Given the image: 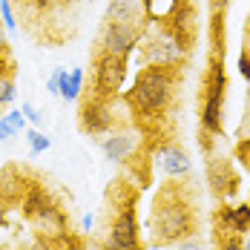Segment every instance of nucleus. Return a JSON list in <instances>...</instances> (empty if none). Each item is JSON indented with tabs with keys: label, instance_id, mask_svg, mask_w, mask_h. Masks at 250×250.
<instances>
[{
	"label": "nucleus",
	"instance_id": "nucleus-1",
	"mask_svg": "<svg viewBox=\"0 0 250 250\" xmlns=\"http://www.w3.org/2000/svg\"><path fill=\"white\" fill-rule=\"evenodd\" d=\"M173 92H175V69L147 63L135 75V81L129 83L126 101H129L132 115H138L141 121H158L170 109Z\"/></svg>",
	"mask_w": 250,
	"mask_h": 250
},
{
	"label": "nucleus",
	"instance_id": "nucleus-2",
	"mask_svg": "<svg viewBox=\"0 0 250 250\" xmlns=\"http://www.w3.org/2000/svg\"><path fill=\"white\" fill-rule=\"evenodd\" d=\"M150 233L155 245H175V242H181V239L196 233V213H193V207L187 201L178 196V190L167 187L155 199Z\"/></svg>",
	"mask_w": 250,
	"mask_h": 250
},
{
	"label": "nucleus",
	"instance_id": "nucleus-3",
	"mask_svg": "<svg viewBox=\"0 0 250 250\" xmlns=\"http://www.w3.org/2000/svg\"><path fill=\"white\" fill-rule=\"evenodd\" d=\"M190 46L193 43H187L170 23H150L147 21V26L141 29V49H144L147 63L175 69L178 63L187 61Z\"/></svg>",
	"mask_w": 250,
	"mask_h": 250
},
{
	"label": "nucleus",
	"instance_id": "nucleus-4",
	"mask_svg": "<svg viewBox=\"0 0 250 250\" xmlns=\"http://www.w3.org/2000/svg\"><path fill=\"white\" fill-rule=\"evenodd\" d=\"M225 98H227V69L225 61L216 55L207 66L204 75V95H201V129L210 135H222L225 132Z\"/></svg>",
	"mask_w": 250,
	"mask_h": 250
},
{
	"label": "nucleus",
	"instance_id": "nucleus-5",
	"mask_svg": "<svg viewBox=\"0 0 250 250\" xmlns=\"http://www.w3.org/2000/svg\"><path fill=\"white\" fill-rule=\"evenodd\" d=\"M126 69H129L126 58L112 55V52H101L95 58V69H92V95L115 101L124 89Z\"/></svg>",
	"mask_w": 250,
	"mask_h": 250
},
{
	"label": "nucleus",
	"instance_id": "nucleus-6",
	"mask_svg": "<svg viewBox=\"0 0 250 250\" xmlns=\"http://www.w3.org/2000/svg\"><path fill=\"white\" fill-rule=\"evenodd\" d=\"M141 29L135 23H121V21H106L101 29V52H112L129 58L132 52L141 46Z\"/></svg>",
	"mask_w": 250,
	"mask_h": 250
},
{
	"label": "nucleus",
	"instance_id": "nucleus-7",
	"mask_svg": "<svg viewBox=\"0 0 250 250\" xmlns=\"http://www.w3.org/2000/svg\"><path fill=\"white\" fill-rule=\"evenodd\" d=\"M118 124V115H115V106L109 98H98V95H89V98L81 104V126L83 132L89 135H106L112 132Z\"/></svg>",
	"mask_w": 250,
	"mask_h": 250
},
{
	"label": "nucleus",
	"instance_id": "nucleus-8",
	"mask_svg": "<svg viewBox=\"0 0 250 250\" xmlns=\"http://www.w3.org/2000/svg\"><path fill=\"white\" fill-rule=\"evenodd\" d=\"M138 141H141L138 129L121 126V129H112V132H106V135L101 138V152H104V158L112 161V164H126V161L135 155V150H138Z\"/></svg>",
	"mask_w": 250,
	"mask_h": 250
},
{
	"label": "nucleus",
	"instance_id": "nucleus-9",
	"mask_svg": "<svg viewBox=\"0 0 250 250\" xmlns=\"http://www.w3.org/2000/svg\"><path fill=\"white\" fill-rule=\"evenodd\" d=\"M121 250H141V230H138V210L135 201H129L121 207V213L115 216V222L109 225L106 233Z\"/></svg>",
	"mask_w": 250,
	"mask_h": 250
},
{
	"label": "nucleus",
	"instance_id": "nucleus-10",
	"mask_svg": "<svg viewBox=\"0 0 250 250\" xmlns=\"http://www.w3.org/2000/svg\"><path fill=\"white\" fill-rule=\"evenodd\" d=\"M207 184L222 201H233L239 193V175L227 158H210L207 161Z\"/></svg>",
	"mask_w": 250,
	"mask_h": 250
},
{
	"label": "nucleus",
	"instance_id": "nucleus-11",
	"mask_svg": "<svg viewBox=\"0 0 250 250\" xmlns=\"http://www.w3.org/2000/svg\"><path fill=\"white\" fill-rule=\"evenodd\" d=\"M216 230L219 236H248L250 233V204H227L216 210Z\"/></svg>",
	"mask_w": 250,
	"mask_h": 250
},
{
	"label": "nucleus",
	"instance_id": "nucleus-12",
	"mask_svg": "<svg viewBox=\"0 0 250 250\" xmlns=\"http://www.w3.org/2000/svg\"><path fill=\"white\" fill-rule=\"evenodd\" d=\"M155 167L170 178H184L193 170V161H190L187 150H181L178 144H161L155 150Z\"/></svg>",
	"mask_w": 250,
	"mask_h": 250
},
{
	"label": "nucleus",
	"instance_id": "nucleus-13",
	"mask_svg": "<svg viewBox=\"0 0 250 250\" xmlns=\"http://www.w3.org/2000/svg\"><path fill=\"white\" fill-rule=\"evenodd\" d=\"M32 227H35V233L41 239H49V242H58L63 233H69L66 230V216H63V210L58 204H49L43 213H38L32 219Z\"/></svg>",
	"mask_w": 250,
	"mask_h": 250
},
{
	"label": "nucleus",
	"instance_id": "nucleus-14",
	"mask_svg": "<svg viewBox=\"0 0 250 250\" xmlns=\"http://www.w3.org/2000/svg\"><path fill=\"white\" fill-rule=\"evenodd\" d=\"M106 21H121V23L144 26V0H109Z\"/></svg>",
	"mask_w": 250,
	"mask_h": 250
},
{
	"label": "nucleus",
	"instance_id": "nucleus-15",
	"mask_svg": "<svg viewBox=\"0 0 250 250\" xmlns=\"http://www.w3.org/2000/svg\"><path fill=\"white\" fill-rule=\"evenodd\" d=\"M26 187H29V184L23 181V173H21L18 167H6V170L0 173V201H3V204L23 199Z\"/></svg>",
	"mask_w": 250,
	"mask_h": 250
},
{
	"label": "nucleus",
	"instance_id": "nucleus-16",
	"mask_svg": "<svg viewBox=\"0 0 250 250\" xmlns=\"http://www.w3.org/2000/svg\"><path fill=\"white\" fill-rule=\"evenodd\" d=\"M49 204H55V201L49 199V193H46L41 184H29L26 193H23V199H21V213L32 222V219H35L38 213H43Z\"/></svg>",
	"mask_w": 250,
	"mask_h": 250
},
{
	"label": "nucleus",
	"instance_id": "nucleus-17",
	"mask_svg": "<svg viewBox=\"0 0 250 250\" xmlns=\"http://www.w3.org/2000/svg\"><path fill=\"white\" fill-rule=\"evenodd\" d=\"M58 78H61V98L63 101H78L81 92H83V83H86V72L81 66H72V69H58Z\"/></svg>",
	"mask_w": 250,
	"mask_h": 250
},
{
	"label": "nucleus",
	"instance_id": "nucleus-18",
	"mask_svg": "<svg viewBox=\"0 0 250 250\" xmlns=\"http://www.w3.org/2000/svg\"><path fill=\"white\" fill-rule=\"evenodd\" d=\"M26 124H29V121H26V115H23L21 106L0 112V144L9 141V138H15V135H21V132H26Z\"/></svg>",
	"mask_w": 250,
	"mask_h": 250
},
{
	"label": "nucleus",
	"instance_id": "nucleus-19",
	"mask_svg": "<svg viewBox=\"0 0 250 250\" xmlns=\"http://www.w3.org/2000/svg\"><path fill=\"white\" fill-rule=\"evenodd\" d=\"M178 3L181 0H144V21H150V23H167L173 18Z\"/></svg>",
	"mask_w": 250,
	"mask_h": 250
},
{
	"label": "nucleus",
	"instance_id": "nucleus-20",
	"mask_svg": "<svg viewBox=\"0 0 250 250\" xmlns=\"http://www.w3.org/2000/svg\"><path fill=\"white\" fill-rule=\"evenodd\" d=\"M26 141H29V152H32V155H41V152H46L52 147V138L43 129H38V126L26 129Z\"/></svg>",
	"mask_w": 250,
	"mask_h": 250
},
{
	"label": "nucleus",
	"instance_id": "nucleus-21",
	"mask_svg": "<svg viewBox=\"0 0 250 250\" xmlns=\"http://www.w3.org/2000/svg\"><path fill=\"white\" fill-rule=\"evenodd\" d=\"M15 98H18V83H15L12 72H9V75H0V109L12 106Z\"/></svg>",
	"mask_w": 250,
	"mask_h": 250
},
{
	"label": "nucleus",
	"instance_id": "nucleus-22",
	"mask_svg": "<svg viewBox=\"0 0 250 250\" xmlns=\"http://www.w3.org/2000/svg\"><path fill=\"white\" fill-rule=\"evenodd\" d=\"M0 21L9 32L18 29V18H15V9H12V0H0Z\"/></svg>",
	"mask_w": 250,
	"mask_h": 250
},
{
	"label": "nucleus",
	"instance_id": "nucleus-23",
	"mask_svg": "<svg viewBox=\"0 0 250 250\" xmlns=\"http://www.w3.org/2000/svg\"><path fill=\"white\" fill-rule=\"evenodd\" d=\"M21 109H23V115H26V121L32 126H41V121H43V112L35 106V104H29V101H23L21 104Z\"/></svg>",
	"mask_w": 250,
	"mask_h": 250
},
{
	"label": "nucleus",
	"instance_id": "nucleus-24",
	"mask_svg": "<svg viewBox=\"0 0 250 250\" xmlns=\"http://www.w3.org/2000/svg\"><path fill=\"white\" fill-rule=\"evenodd\" d=\"M216 250H245V239L242 236H219Z\"/></svg>",
	"mask_w": 250,
	"mask_h": 250
},
{
	"label": "nucleus",
	"instance_id": "nucleus-25",
	"mask_svg": "<svg viewBox=\"0 0 250 250\" xmlns=\"http://www.w3.org/2000/svg\"><path fill=\"white\" fill-rule=\"evenodd\" d=\"M236 158L242 161V167L250 173V138H242L239 147H236Z\"/></svg>",
	"mask_w": 250,
	"mask_h": 250
},
{
	"label": "nucleus",
	"instance_id": "nucleus-26",
	"mask_svg": "<svg viewBox=\"0 0 250 250\" xmlns=\"http://www.w3.org/2000/svg\"><path fill=\"white\" fill-rule=\"evenodd\" d=\"M173 250H207V245L196 239V236H187V239H181V242H175Z\"/></svg>",
	"mask_w": 250,
	"mask_h": 250
},
{
	"label": "nucleus",
	"instance_id": "nucleus-27",
	"mask_svg": "<svg viewBox=\"0 0 250 250\" xmlns=\"http://www.w3.org/2000/svg\"><path fill=\"white\" fill-rule=\"evenodd\" d=\"M236 69H239V75H242V78L250 83V52H242V55H239V61H236Z\"/></svg>",
	"mask_w": 250,
	"mask_h": 250
},
{
	"label": "nucleus",
	"instance_id": "nucleus-28",
	"mask_svg": "<svg viewBox=\"0 0 250 250\" xmlns=\"http://www.w3.org/2000/svg\"><path fill=\"white\" fill-rule=\"evenodd\" d=\"M12 72V55L6 46H0V75H9Z\"/></svg>",
	"mask_w": 250,
	"mask_h": 250
},
{
	"label": "nucleus",
	"instance_id": "nucleus-29",
	"mask_svg": "<svg viewBox=\"0 0 250 250\" xmlns=\"http://www.w3.org/2000/svg\"><path fill=\"white\" fill-rule=\"evenodd\" d=\"M46 92H52V95H61V78H58V69L46 78Z\"/></svg>",
	"mask_w": 250,
	"mask_h": 250
},
{
	"label": "nucleus",
	"instance_id": "nucleus-30",
	"mask_svg": "<svg viewBox=\"0 0 250 250\" xmlns=\"http://www.w3.org/2000/svg\"><path fill=\"white\" fill-rule=\"evenodd\" d=\"M58 0H26V6H32L35 12H49Z\"/></svg>",
	"mask_w": 250,
	"mask_h": 250
},
{
	"label": "nucleus",
	"instance_id": "nucleus-31",
	"mask_svg": "<svg viewBox=\"0 0 250 250\" xmlns=\"http://www.w3.org/2000/svg\"><path fill=\"white\" fill-rule=\"evenodd\" d=\"M92 230H95V216H92V213H86V216L81 219V233H86V236H89Z\"/></svg>",
	"mask_w": 250,
	"mask_h": 250
},
{
	"label": "nucleus",
	"instance_id": "nucleus-32",
	"mask_svg": "<svg viewBox=\"0 0 250 250\" xmlns=\"http://www.w3.org/2000/svg\"><path fill=\"white\" fill-rule=\"evenodd\" d=\"M26 250H55V242H49V239H38L35 245H29Z\"/></svg>",
	"mask_w": 250,
	"mask_h": 250
},
{
	"label": "nucleus",
	"instance_id": "nucleus-33",
	"mask_svg": "<svg viewBox=\"0 0 250 250\" xmlns=\"http://www.w3.org/2000/svg\"><path fill=\"white\" fill-rule=\"evenodd\" d=\"M101 250H121V248H118V245H115V242L106 236V239H104V245H101Z\"/></svg>",
	"mask_w": 250,
	"mask_h": 250
},
{
	"label": "nucleus",
	"instance_id": "nucleus-34",
	"mask_svg": "<svg viewBox=\"0 0 250 250\" xmlns=\"http://www.w3.org/2000/svg\"><path fill=\"white\" fill-rule=\"evenodd\" d=\"M227 0H213V12H225Z\"/></svg>",
	"mask_w": 250,
	"mask_h": 250
},
{
	"label": "nucleus",
	"instance_id": "nucleus-35",
	"mask_svg": "<svg viewBox=\"0 0 250 250\" xmlns=\"http://www.w3.org/2000/svg\"><path fill=\"white\" fill-rule=\"evenodd\" d=\"M6 32H9V29H6L3 21H0V46H6Z\"/></svg>",
	"mask_w": 250,
	"mask_h": 250
},
{
	"label": "nucleus",
	"instance_id": "nucleus-36",
	"mask_svg": "<svg viewBox=\"0 0 250 250\" xmlns=\"http://www.w3.org/2000/svg\"><path fill=\"white\" fill-rule=\"evenodd\" d=\"M245 52H250V21H248V32H245Z\"/></svg>",
	"mask_w": 250,
	"mask_h": 250
},
{
	"label": "nucleus",
	"instance_id": "nucleus-37",
	"mask_svg": "<svg viewBox=\"0 0 250 250\" xmlns=\"http://www.w3.org/2000/svg\"><path fill=\"white\" fill-rule=\"evenodd\" d=\"M242 239H245V250H250V233L248 236H242Z\"/></svg>",
	"mask_w": 250,
	"mask_h": 250
},
{
	"label": "nucleus",
	"instance_id": "nucleus-38",
	"mask_svg": "<svg viewBox=\"0 0 250 250\" xmlns=\"http://www.w3.org/2000/svg\"><path fill=\"white\" fill-rule=\"evenodd\" d=\"M58 3H61V6H69V3H75V0H58Z\"/></svg>",
	"mask_w": 250,
	"mask_h": 250
},
{
	"label": "nucleus",
	"instance_id": "nucleus-39",
	"mask_svg": "<svg viewBox=\"0 0 250 250\" xmlns=\"http://www.w3.org/2000/svg\"><path fill=\"white\" fill-rule=\"evenodd\" d=\"M248 204H250V187H248Z\"/></svg>",
	"mask_w": 250,
	"mask_h": 250
}]
</instances>
